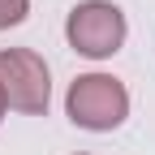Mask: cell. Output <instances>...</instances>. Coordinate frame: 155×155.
I'll list each match as a JSON object with an SVG mask.
<instances>
[{"instance_id":"obj_4","label":"cell","mask_w":155,"mask_h":155,"mask_svg":"<svg viewBox=\"0 0 155 155\" xmlns=\"http://www.w3.org/2000/svg\"><path fill=\"white\" fill-rule=\"evenodd\" d=\"M26 13H30V0H0V30L17 26Z\"/></svg>"},{"instance_id":"obj_1","label":"cell","mask_w":155,"mask_h":155,"mask_svg":"<svg viewBox=\"0 0 155 155\" xmlns=\"http://www.w3.org/2000/svg\"><path fill=\"white\" fill-rule=\"evenodd\" d=\"M65 112H69L73 125L104 134V129H116L129 116V91L116 82L112 73H82V78H73V86H69Z\"/></svg>"},{"instance_id":"obj_5","label":"cell","mask_w":155,"mask_h":155,"mask_svg":"<svg viewBox=\"0 0 155 155\" xmlns=\"http://www.w3.org/2000/svg\"><path fill=\"white\" fill-rule=\"evenodd\" d=\"M5 108H9V99H5V91H0V116H5Z\"/></svg>"},{"instance_id":"obj_2","label":"cell","mask_w":155,"mask_h":155,"mask_svg":"<svg viewBox=\"0 0 155 155\" xmlns=\"http://www.w3.org/2000/svg\"><path fill=\"white\" fill-rule=\"evenodd\" d=\"M0 91H5L9 108L17 112H30V116L48 112L52 78H48L43 56L30 48H0Z\"/></svg>"},{"instance_id":"obj_3","label":"cell","mask_w":155,"mask_h":155,"mask_svg":"<svg viewBox=\"0 0 155 155\" xmlns=\"http://www.w3.org/2000/svg\"><path fill=\"white\" fill-rule=\"evenodd\" d=\"M65 39L73 52L91 56V61H104V56L121 52V43H125V13L112 0H86V5H78L69 13Z\"/></svg>"}]
</instances>
